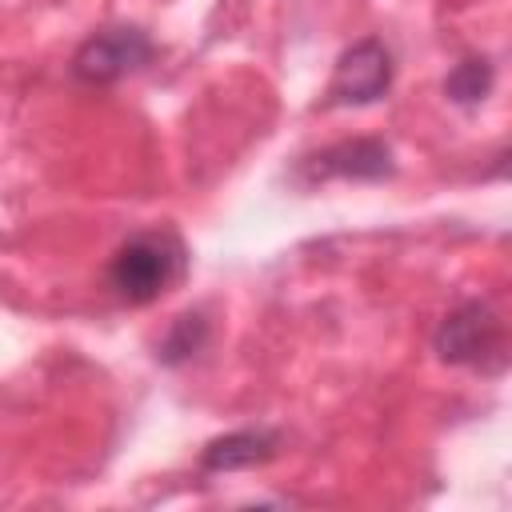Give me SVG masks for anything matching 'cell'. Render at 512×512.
Segmentation results:
<instances>
[{
    "mask_svg": "<svg viewBox=\"0 0 512 512\" xmlns=\"http://www.w3.org/2000/svg\"><path fill=\"white\" fill-rule=\"evenodd\" d=\"M184 244L168 228L128 236L108 264V284L124 304H152L184 276Z\"/></svg>",
    "mask_w": 512,
    "mask_h": 512,
    "instance_id": "1",
    "label": "cell"
},
{
    "mask_svg": "<svg viewBox=\"0 0 512 512\" xmlns=\"http://www.w3.org/2000/svg\"><path fill=\"white\" fill-rule=\"evenodd\" d=\"M436 352H440V360L468 364V368L500 364L504 360V324L488 304L468 300L444 316V324L436 332Z\"/></svg>",
    "mask_w": 512,
    "mask_h": 512,
    "instance_id": "2",
    "label": "cell"
},
{
    "mask_svg": "<svg viewBox=\"0 0 512 512\" xmlns=\"http://www.w3.org/2000/svg\"><path fill=\"white\" fill-rule=\"evenodd\" d=\"M152 60V40L140 28H104L80 44L72 56V72L84 84H112Z\"/></svg>",
    "mask_w": 512,
    "mask_h": 512,
    "instance_id": "3",
    "label": "cell"
},
{
    "mask_svg": "<svg viewBox=\"0 0 512 512\" xmlns=\"http://www.w3.org/2000/svg\"><path fill=\"white\" fill-rule=\"evenodd\" d=\"M392 84V52L380 40H356L340 52L328 80V104H372Z\"/></svg>",
    "mask_w": 512,
    "mask_h": 512,
    "instance_id": "4",
    "label": "cell"
},
{
    "mask_svg": "<svg viewBox=\"0 0 512 512\" xmlns=\"http://www.w3.org/2000/svg\"><path fill=\"white\" fill-rule=\"evenodd\" d=\"M316 180L324 176H356V180H380L392 172V156L384 144L376 140H348V144H336V148H324L316 156H308L304 164Z\"/></svg>",
    "mask_w": 512,
    "mask_h": 512,
    "instance_id": "5",
    "label": "cell"
},
{
    "mask_svg": "<svg viewBox=\"0 0 512 512\" xmlns=\"http://www.w3.org/2000/svg\"><path fill=\"white\" fill-rule=\"evenodd\" d=\"M272 452H276V436L272 432H228V436L212 440L200 452V464L208 472H232V468L264 464Z\"/></svg>",
    "mask_w": 512,
    "mask_h": 512,
    "instance_id": "6",
    "label": "cell"
},
{
    "mask_svg": "<svg viewBox=\"0 0 512 512\" xmlns=\"http://www.w3.org/2000/svg\"><path fill=\"white\" fill-rule=\"evenodd\" d=\"M492 88V64L488 60H460L448 80H444V92L456 100V104H480Z\"/></svg>",
    "mask_w": 512,
    "mask_h": 512,
    "instance_id": "7",
    "label": "cell"
},
{
    "mask_svg": "<svg viewBox=\"0 0 512 512\" xmlns=\"http://www.w3.org/2000/svg\"><path fill=\"white\" fill-rule=\"evenodd\" d=\"M204 340H208L204 316H200V312H188V316H180V320L172 324V332L160 340V360H164V364H180V360L196 356V352L204 348Z\"/></svg>",
    "mask_w": 512,
    "mask_h": 512,
    "instance_id": "8",
    "label": "cell"
}]
</instances>
